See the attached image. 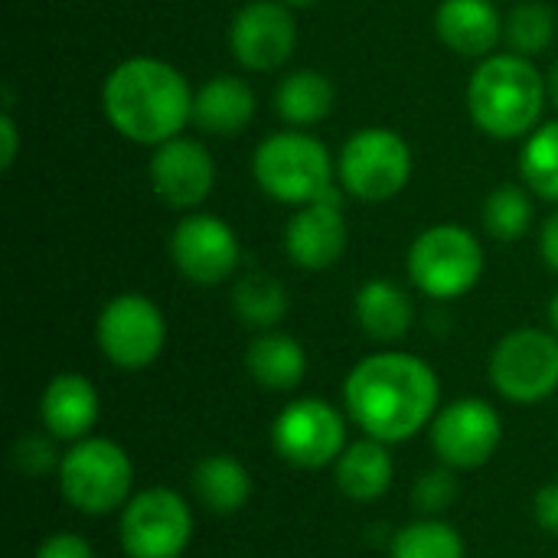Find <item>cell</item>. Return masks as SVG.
Returning a JSON list of instances; mask_svg holds the SVG:
<instances>
[{
	"instance_id": "33",
	"label": "cell",
	"mask_w": 558,
	"mask_h": 558,
	"mask_svg": "<svg viewBox=\"0 0 558 558\" xmlns=\"http://www.w3.org/2000/svg\"><path fill=\"white\" fill-rule=\"evenodd\" d=\"M533 517L536 526L549 536H558V481L543 484L533 497Z\"/></svg>"
},
{
	"instance_id": "13",
	"label": "cell",
	"mask_w": 558,
	"mask_h": 558,
	"mask_svg": "<svg viewBox=\"0 0 558 558\" xmlns=\"http://www.w3.org/2000/svg\"><path fill=\"white\" fill-rule=\"evenodd\" d=\"M170 258L186 281L209 288L235 275L242 262V245L226 219L209 213H190L177 222L170 235Z\"/></svg>"
},
{
	"instance_id": "18",
	"label": "cell",
	"mask_w": 558,
	"mask_h": 558,
	"mask_svg": "<svg viewBox=\"0 0 558 558\" xmlns=\"http://www.w3.org/2000/svg\"><path fill=\"white\" fill-rule=\"evenodd\" d=\"M435 29L458 56L487 59L504 36V16L494 0H445L435 10Z\"/></svg>"
},
{
	"instance_id": "20",
	"label": "cell",
	"mask_w": 558,
	"mask_h": 558,
	"mask_svg": "<svg viewBox=\"0 0 558 558\" xmlns=\"http://www.w3.org/2000/svg\"><path fill=\"white\" fill-rule=\"evenodd\" d=\"M255 118V92L235 75H216L193 95V124L213 137L242 134Z\"/></svg>"
},
{
	"instance_id": "21",
	"label": "cell",
	"mask_w": 558,
	"mask_h": 558,
	"mask_svg": "<svg viewBox=\"0 0 558 558\" xmlns=\"http://www.w3.org/2000/svg\"><path fill=\"white\" fill-rule=\"evenodd\" d=\"M353 314L360 330L376 343L402 340L415 324V304L405 288L389 278H373L356 291Z\"/></svg>"
},
{
	"instance_id": "9",
	"label": "cell",
	"mask_w": 558,
	"mask_h": 558,
	"mask_svg": "<svg viewBox=\"0 0 558 558\" xmlns=\"http://www.w3.org/2000/svg\"><path fill=\"white\" fill-rule=\"evenodd\" d=\"M490 386L513 405H539L558 392V337L543 327L510 330L490 353Z\"/></svg>"
},
{
	"instance_id": "14",
	"label": "cell",
	"mask_w": 558,
	"mask_h": 558,
	"mask_svg": "<svg viewBox=\"0 0 558 558\" xmlns=\"http://www.w3.org/2000/svg\"><path fill=\"white\" fill-rule=\"evenodd\" d=\"M298 23L281 0H248L229 26L232 56L252 72H271L294 56Z\"/></svg>"
},
{
	"instance_id": "2",
	"label": "cell",
	"mask_w": 558,
	"mask_h": 558,
	"mask_svg": "<svg viewBox=\"0 0 558 558\" xmlns=\"http://www.w3.org/2000/svg\"><path fill=\"white\" fill-rule=\"evenodd\" d=\"M193 88L186 75L154 56H134L111 69L101 108L111 128L144 147H160L193 121Z\"/></svg>"
},
{
	"instance_id": "37",
	"label": "cell",
	"mask_w": 558,
	"mask_h": 558,
	"mask_svg": "<svg viewBox=\"0 0 558 558\" xmlns=\"http://www.w3.org/2000/svg\"><path fill=\"white\" fill-rule=\"evenodd\" d=\"M546 317H549V330L558 337V291L553 294V301H549V307H546Z\"/></svg>"
},
{
	"instance_id": "4",
	"label": "cell",
	"mask_w": 558,
	"mask_h": 558,
	"mask_svg": "<svg viewBox=\"0 0 558 558\" xmlns=\"http://www.w3.org/2000/svg\"><path fill=\"white\" fill-rule=\"evenodd\" d=\"M59 494L82 517L121 513L134 497V461L124 445L88 435L72 441L59 461Z\"/></svg>"
},
{
	"instance_id": "16",
	"label": "cell",
	"mask_w": 558,
	"mask_h": 558,
	"mask_svg": "<svg viewBox=\"0 0 558 558\" xmlns=\"http://www.w3.org/2000/svg\"><path fill=\"white\" fill-rule=\"evenodd\" d=\"M347 239L350 229L337 186L327 196L298 206L284 226V252L304 271H327L330 265H337L347 252Z\"/></svg>"
},
{
	"instance_id": "26",
	"label": "cell",
	"mask_w": 558,
	"mask_h": 558,
	"mask_svg": "<svg viewBox=\"0 0 558 558\" xmlns=\"http://www.w3.org/2000/svg\"><path fill=\"white\" fill-rule=\"evenodd\" d=\"M389 558H468V543L445 517H418L392 536Z\"/></svg>"
},
{
	"instance_id": "29",
	"label": "cell",
	"mask_w": 558,
	"mask_h": 558,
	"mask_svg": "<svg viewBox=\"0 0 558 558\" xmlns=\"http://www.w3.org/2000/svg\"><path fill=\"white\" fill-rule=\"evenodd\" d=\"M504 36L517 56H539L556 36V13L546 3H517L504 20Z\"/></svg>"
},
{
	"instance_id": "28",
	"label": "cell",
	"mask_w": 558,
	"mask_h": 558,
	"mask_svg": "<svg viewBox=\"0 0 558 558\" xmlns=\"http://www.w3.org/2000/svg\"><path fill=\"white\" fill-rule=\"evenodd\" d=\"M533 226V199L523 186H497L484 203V229L497 242H517Z\"/></svg>"
},
{
	"instance_id": "10",
	"label": "cell",
	"mask_w": 558,
	"mask_h": 558,
	"mask_svg": "<svg viewBox=\"0 0 558 558\" xmlns=\"http://www.w3.org/2000/svg\"><path fill=\"white\" fill-rule=\"evenodd\" d=\"M347 445V415L317 396L288 402L271 422L275 454L298 471L333 468Z\"/></svg>"
},
{
	"instance_id": "35",
	"label": "cell",
	"mask_w": 558,
	"mask_h": 558,
	"mask_svg": "<svg viewBox=\"0 0 558 558\" xmlns=\"http://www.w3.org/2000/svg\"><path fill=\"white\" fill-rule=\"evenodd\" d=\"M539 252H543V262L558 275V209L546 219L543 226V235H539Z\"/></svg>"
},
{
	"instance_id": "25",
	"label": "cell",
	"mask_w": 558,
	"mask_h": 558,
	"mask_svg": "<svg viewBox=\"0 0 558 558\" xmlns=\"http://www.w3.org/2000/svg\"><path fill=\"white\" fill-rule=\"evenodd\" d=\"M232 311L252 330H275L288 314V291L275 275L252 271L242 275L232 288Z\"/></svg>"
},
{
	"instance_id": "34",
	"label": "cell",
	"mask_w": 558,
	"mask_h": 558,
	"mask_svg": "<svg viewBox=\"0 0 558 558\" xmlns=\"http://www.w3.org/2000/svg\"><path fill=\"white\" fill-rule=\"evenodd\" d=\"M0 141H3V150H0V167H13L16 160V150H20V134H16V124L10 118V111L0 114Z\"/></svg>"
},
{
	"instance_id": "11",
	"label": "cell",
	"mask_w": 558,
	"mask_h": 558,
	"mask_svg": "<svg viewBox=\"0 0 558 558\" xmlns=\"http://www.w3.org/2000/svg\"><path fill=\"white\" fill-rule=\"evenodd\" d=\"M95 343L111 366L128 373L147 369L167 347V317L147 294H118L95 320Z\"/></svg>"
},
{
	"instance_id": "38",
	"label": "cell",
	"mask_w": 558,
	"mask_h": 558,
	"mask_svg": "<svg viewBox=\"0 0 558 558\" xmlns=\"http://www.w3.org/2000/svg\"><path fill=\"white\" fill-rule=\"evenodd\" d=\"M281 3H288L291 10H298V7H311V3H317V0H281Z\"/></svg>"
},
{
	"instance_id": "6",
	"label": "cell",
	"mask_w": 558,
	"mask_h": 558,
	"mask_svg": "<svg viewBox=\"0 0 558 558\" xmlns=\"http://www.w3.org/2000/svg\"><path fill=\"white\" fill-rule=\"evenodd\" d=\"M409 281L432 301H458L471 294L484 275V248L477 235L458 222L425 229L405 258Z\"/></svg>"
},
{
	"instance_id": "27",
	"label": "cell",
	"mask_w": 558,
	"mask_h": 558,
	"mask_svg": "<svg viewBox=\"0 0 558 558\" xmlns=\"http://www.w3.org/2000/svg\"><path fill=\"white\" fill-rule=\"evenodd\" d=\"M520 173L536 196L558 203V118L543 121L536 131L526 134Z\"/></svg>"
},
{
	"instance_id": "3",
	"label": "cell",
	"mask_w": 558,
	"mask_h": 558,
	"mask_svg": "<svg viewBox=\"0 0 558 558\" xmlns=\"http://www.w3.org/2000/svg\"><path fill=\"white\" fill-rule=\"evenodd\" d=\"M549 85L539 69L517 52L487 56L468 85V111L474 124L500 141L526 137L543 124Z\"/></svg>"
},
{
	"instance_id": "8",
	"label": "cell",
	"mask_w": 558,
	"mask_h": 558,
	"mask_svg": "<svg viewBox=\"0 0 558 558\" xmlns=\"http://www.w3.org/2000/svg\"><path fill=\"white\" fill-rule=\"evenodd\" d=\"M193 510L173 487L134 490L118 513V543L128 558H180L193 543Z\"/></svg>"
},
{
	"instance_id": "31",
	"label": "cell",
	"mask_w": 558,
	"mask_h": 558,
	"mask_svg": "<svg viewBox=\"0 0 558 558\" xmlns=\"http://www.w3.org/2000/svg\"><path fill=\"white\" fill-rule=\"evenodd\" d=\"M62 454H56V438L49 432H29L13 445V464L26 477H43L49 471H59Z\"/></svg>"
},
{
	"instance_id": "5",
	"label": "cell",
	"mask_w": 558,
	"mask_h": 558,
	"mask_svg": "<svg viewBox=\"0 0 558 558\" xmlns=\"http://www.w3.org/2000/svg\"><path fill=\"white\" fill-rule=\"evenodd\" d=\"M252 177L271 199L307 206L337 186V163L314 134L278 131L255 147Z\"/></svg>"
},
{
	"instance_id": "36",
	"label": "cell",
	"mask_w": 558,
	"mask_h": 558,
	"mask_svg": "<svg viewBox=\"0 0 558 558\" xmlns=\"http://www.w3.org/2000/svg\"><path fill=\"white\" fill-rule=\"evenodd\" d=\"M546 85H549V101L556 105L558 111V59L556 65H553V72H549V78H546Z\"/></svg>"
},
{
	"instance_id": "7",
	"label": "cell",
	"mask_w": 558,
	"mask_h": 558,
	"mask_svg": "<svg viewBox=\"0 0 558 558\" xmlns=\"http://www.w3.org/2000/svg\"><path fill=\"white\" fill-rule=\"evenodd\" d=\"M412 167V147L399 131L360 128L340 150L337 180L350 196L363 203H386L409 186Z\"/></svg>"
},
{
	"instance_id": "22",
	"label": "cell",
	"mask_w": 558,
	"mask_h": 558,
	"mask_svg": "<svg viewBox=\"0 0 558 558\" xmlns=\"http://www.w3.org/2000/svg\"><path fill=\"white\" fill-rule=\"evenodd\" d=\"M248 376L268 392H291L307 376V350L281 330H262L245 350Z\"/></svg>"
},
{
	"instance_id": "24",
	"label": "cell",
	"mask_w": 558,
	"mask_h": 558,
	"mask_svg": "<svg viewBox=\"0 0 558 558\" xmlns=\"http://www.w3.org/2000/svg\"><path fill=\"white\" fill-rule=\"evenodd\" d=\"M333 82L317 72V69H298L291 75H284L278 82V92H275V111L294 124V128H307V124H317L330 114L333 108Z\"/></svg>"
},
{
	"instance_id": "1",
	"label": "cell",
	"mask_w": 558,
	"mask_h": 558,
	"mask_svg": "<svg viewBox=\"0 0 558 558\" xmlns=\"http://www.w3.org/2000/svg\"><path fill=\"white\" fill-rule=\"evenodd\" d=\"M441 409V379L415 353L383 350L363 356L343 379V412L369 438L405 445Z\"/></svg>"
},
{
	"instance_id": "32",
	"label": "cell",
	"mask_w": 558,
	"mask_h": 558,
	"mask_svg": "<svg viewBox=\"0 0 558 558\" xmlns=\"http://www.w3.org/2000/svg\"><path fill=\"white\" fill-rule=\"evenodd\" d=\"M33 558H95V549L85 536L62 530V533L46 536Z\"/></svg>"
},
{
	"instance_id": "17",
	"label": "cell",
	"mask_w": 558,
	"mask_h": 558,
	"mask_svg": "<svg viewBox=\"0 0 558 558\" xmlns=\"http://www.w3.org/2000/svg\"><path fill=\"white\" fill-rule=\"evenodd\" d=\"M101 418V396L82 373H59L39 396V422L56 441H82Z\"/></svg>"
},
{
	"instance_id": "30",
	"label": "cell",
	"mask_w": 558,
	"mask_h": 558,
	"mask_svg": "<svg viewBox=\"0 0 558 558\" xmlns=\"http://www.w3.org/2000/svg\"><path fill=\"white\" fill-rule=\"evenodd\" d=\"M458 471L451 468H432L425 471L415 487H412V504L418 507L422 517H441L454 500H458Z\"/></svg>"
},
{
	"instance_id": "15",
	"label": "cell",
	"mask_w": 558,
	"mask_h": 558,
	"mask_svg": "<svg viewBox=\"0 0 558 558\" xmlns=\"http://www.w3.org/2000/svg\"><path fill=\"white\" fill-rule=\"evenodd\" d=\"M147 173H150V186L157 199H163L170 209H196L209 199L216 186L213 154L206 150L203 141H193L183 134L154 147Z\"/></svg>"
},
{
	"instance_id": "19",
	"label": "cell",
	"mask_w": 558,
	"mask_h": 558,
	"mask_svg": "<svg viewBox=\"0 0 558 558\" xmlns=\"http://www.w3.org/2000/svg\"><path fill=\"white\" fill-rule=\"evenodd\" d=\"M389 448L392 445L369 435L350 441L333 464V481L340 494L353 504H376L379 497H386L396 481V461Z\"/></svg>"
},
{
	"instance_id": "23",
	"label": "cell",
	"mask_w": 558,
	"mask_h": 558,
	"mask_svg": "<svg viewBox=\"0 0 558 558\" xmlns=\"http://www.w3.org/2000/svg\"><path fill=\"white\" fill-rule=\"evenodd\" d=\"M193 494L213 517H235L252 500V474L232 454H206L193 468Z\"/></svg>"
},
{
	"instance_id": "12",
	"label": "cell",
	"mask_w": 558,
	"mask_h": 558,
	"mask_svg": "<svg viewBox=\"0 0 558 558\" xmlns=\"http://www.w3.org/2000/svg\"><path fill=\"white\" fill-rule=\"evenodd\" d=\"M435 458L451 471H477L490 464L504 441V418L494 402L468 396L438 409L428 425Z\"/></svg>"
}]
</instances>
